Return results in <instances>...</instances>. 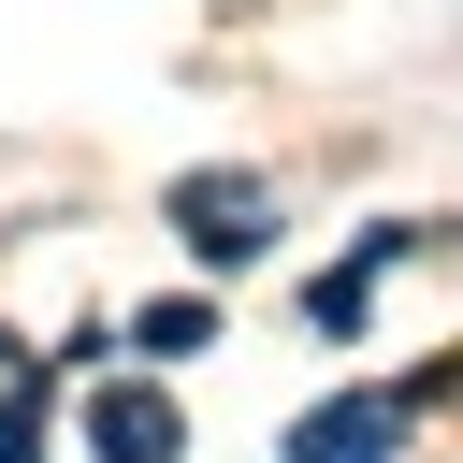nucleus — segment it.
<instances>
[{
    "mask_svg": "<svg viewBox=\"0 0 463 463\" xmlns=\"http://www.w3.org/2000/svg\"><path fill=\"white\" fill-rule=\"evenodd\" d=\"M405 420H420L405 391H347V405H304V420H289V463H376Z\"/></svg>",
    "mask_w": 463,
    "mask_h": 463,
    "instance_id": "2",
    "label": "nucleus"
},
{
    "mask_svg": "<svg viewBox=\"0 0 463 463\" xmlns=\"http://www.w3.org/2000/svg\"><path fill=\"white\" fill-rule=\"evenodd\" d=\"M174 232H188L203 260H260V246H275V203H260V174H188V188H174Z\"/></svg>",
    "mask_w": 463,
    "mask_h": 463,
    "instance_id": "1",
    "label": "nucleus"
},
{
    "mask_svg": "<svg viewBox=\"0 0 463 463\" xmlns=\"http://www.w3.org/2000/svg\"><path fill=\"white\" fill-rule=\"evenodd\" d=\"M87 449L101 463H174V391H145V376L87 391Z\"/></svg>",
    "mask_w": 463,
    "mask_h": 463,
    "instance_id": "3",
    "label": "nucleus"
},
{
    "mask_svg": "<svg viewBox=\"0 0 463 463\" xmlns=\"http://www.w3.org/2000/svg\"><path fill=\"white\" fill-rule=\"evenodd\" d=\"M405 405H463V347H449V362H420V376H405Z\"/></svg>",
    "mask_w": 463,
    "mask_h": 463,
    "instance_id": "6",
    "label": "nucleus"
},
{
    "mask_svg": "<svg viewBox=\"0 0 463 463\" xmlns=\"http://www.w3.org/2000/svg\"><path fill=\"white\" fill-rule=\"evenodd\" d=\"M203 333H217V304H188V289H174V304H145V318H130V347H159V362H174V347H203Z\"/></svg>",
    "mask_w": 463,
    "mask_h": 463,
    "instance_id": "4",
    "label": "nucleus"
},
{
    "mask_svg": "<svg viewBox=\"0 0 463 463\" xmlns=\"http://www.w3.org/2000/svg\"><path fill=\"white\" fill-rule=\"evenodd\" d=\"M43 449V362H14V391H0V463H29Z\"/></svg>",
    "mask_w": 463,
    "mask_h": 463,
    "instance_id": "5",
    "label": "nucleus"
}]
</instances>
